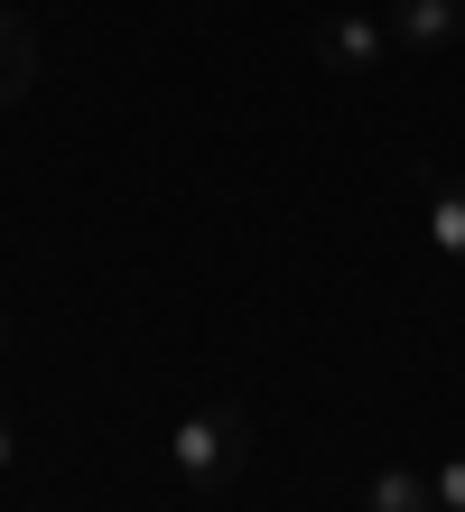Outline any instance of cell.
<instances>
[{"label":"cell","instance_id":"cell-1","mask_svg":"<svg viewBox=\"0 0 465 512\" xmlns=\"http://www.w3.org/2000/svg\"><path fill=\"white\" fill-rule=\"evenodd\" d=\"M168 466H177L196 494H224L233 475L252 466V419H242V401H205V410H186L177 429H168Z\"/></svg>","mask_w":465,"mask_h":512},{"label":"cell","instance_id":"cell-5","mask_svg":"<svg viewBox=\"0 0 465 512\" xmlns=\"http://www.w3.org/2000/svg\"><path fill=\"white\" fill-rule=\"evenodd\" d=\"M28 84H38V28L19 10H0V112L28 103Z\"/></svg>","mask_w":465,"mask_h":512},{"label":"cell","instance_id":"cell-7","mask_svg":"<svg viewBox=\"0 0 465 512\" xmlns=\"http://www.w3.org/2000/svg\"><path fill=\"white\" fill-rule=\"evenodd\" d=\"M428 494H438V512H465V447H456L438 475H428Z\"/></svg>","mask_w":465,"mask_h":512},{"label":"cell","instance_id":"cell-4","mask_svg":"<svg viewBox=\"0 0 465 512\" xmlns=\"http://www.w3.org/2000/svg\"><path fill=\"white\" fill-rule=\"evenodd\" d=\"M419 196H428V243H438L447 261H465V177L419 168Z\"/></svg>","mask_w":465,"mask_h":512},{"label":"cell","instance_id":"cell-8","mask_svg":"<svg viewBox=\"0 0 465 512\" xmlns=\"http://www.w3.org/2000/svg\"><path fill=\"white\" fill-rule=\"evenodd\" d=\"M10 466H19V429L0 419V475H10Z\"/></svg>","mask_w":465,"mask_h":512},{"label":"cell","instance_id":"cell-2","mask_svg":"<svg viewBox=\"0 0 465 512\" xmlns=\"http://www.w3.org/2000/svg\"><path fill=\"white\" fill-rule=\"evenodd\" d=\"M317 56H326L335 75H372V66L391 56V28H382V19H363V10H335V19L317 28Z\"/></svg>","mask_w":465,"mask_h":512},{"label":"cell","instance_id":"cell-3","mask_svg":"<svg viewBox=\"0 0 465 512\" xmlns=\"http://www.w3.org/2000/svg\"><path fill=\"white\" fill-rule=\"evenodd\" d=\"M391 38L419 47V56L465 47V0H391Z\"/></svg>","mask_w":465,"mask_h":512},{"label":"cell","instance_id":"cell-9","mask_svg":"<svg viewBox=\"0 0 465 512\" xmlns=\"http://www.w3.org/2000/svg\"><path fill=\"white\" fill-rule=\"evenodd\" d=\"M0 364H10V308H0Z\"/></svg>","mask_w":465,"mask_h":512},{"label":"cell","instance_id":"cell-6","mask_svg":"<svg viewBox=\"0 0 465 512\" xmlns=\"http://www.w3.org/2000/svg\"><path fill=\"white\" fill-rule=\"evenodd\" d=\"M363 512H438V494H428L419 466H382V475L363 485Z\"/></svg>","mask_w":465,"mask_h":512}]
</instances>
